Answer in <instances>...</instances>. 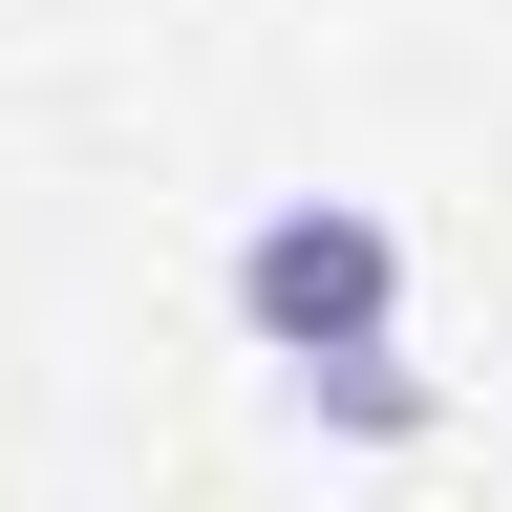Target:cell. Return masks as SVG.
Returning a JSON list of instances; mask_svg holds the SVG:
<instances>
[{"instance_id":"cell-2","label":"cell","mask_w":512,"mask_h":512,"mask_svg":"<svg viewBox=\"0 0 512 512\" xmlns=\"http://www.w3.org/2000/svg\"><path fill=\"white\" fill-rule=\"evenodd\" d=\"M299 406H320V427H363V448H406V427H427V384H406V342H363V363H299Z\"/></svg>"},{"instance_id":"cell-1","label":"cell","mask_w":512,"mask_h":512,"mask_svg":"<svg viewBox=\"0 0 512 512\" xmlns=\"http://www.w3.org/2000/svg\"><path fill=\"white\" fill-rule=\"evenodd\" d=\"M384 320H406V235H384L363 192H278V214L235 235V342L278 363V384L299 363H363Z\"/></svg>"}]
</instances>
